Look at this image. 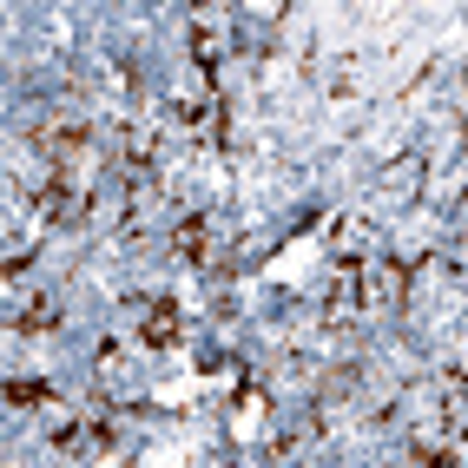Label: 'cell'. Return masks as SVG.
<instances>
[{"mask_svg": "<svg viewBox=\"0 0 468 468\" xmlns=\"http://www.w3.org/2000/svg\"><path fill=\"white\" fill-rule=\"evenodd\" d=\"M462 416H468V402H462V363H449L442 377H429L416 389V435H462Z\"/></svg>", "mask_w": 468, "mask_h": 468, "instance_id": "6da1fadb", "label": "cell"}, {"mask_svg": "<svg viewBox=\"0 0 468 468\" xmlns=\"http://www.w3.org/2000/svg\"><path fill=\"white\" fill-rule=\"evenodd\" d=\"M402 271L396 258H356V310L363 317H383V310L402 303Z\"/></svg>", "mask_w": 468, "mask_h": 468, "instance_id": "7a4b0ae2", "label": "cell"}, {"mask_svg": "<svg viewBox=\"0 0 468 468\" xmlns=\"http://www.w3.org/2000/svg\"><path fill=\"white\" fill-rule=\"evenodd\" d=\"M86 145H92V126H86V119H73V112H53L47 126H40V152H47L53 165H80Z\"/></svg>", "mask_w": 468, "mask_h": 468, "instance_id": "3957f363", "label": "cell"}, {"mask_svg": "<svg viewBox=\"0 0 468 468\" xmlns=\"http://www.w3.org/2000/svg\"><path fill=\"white\" fill-rule=\"evenodd\" d=\"M172 112H178V119H185V126H192L198 139H205V133L218 126V92L192 80V86H178V92H172Z\"/></svg>", "mask_w": 468, "mask_h": 468, "instance_id": "277c9868", "label": "cell"}, {"mask_svg": "<svg viewBox=\"0 0 468 468\" xmlns=\"http://www.w3.org/2000/svg\"><path fill=\"white\" fill-rule=\"evenodd\" d=\"M80 178H67V172H53L47 185H40V211L53 218V225H73V218H80Z\"/></svg>", "mask_w": 468, "mask_h": 468, "instance_id": "5b68a950", "label": "cell"}, {"mask_svg": "<svg viewBox=\"0 0 468 468\" xmlns=\"http://www.w3.org/2000/svg\"><path fill=\"white\" fill-rule=\"evenodd\" d=\"M139 343H145V350H172V343H178V310L172 303H152L139 317Z\"/></svg>", "mask_w": 468, "mask_h": 468, "instance_id": "8992f818", "label": "cell"}, {"mask_svg": "<svg viewBox=\"0 0 468 468\" xmlns=\"http://www.w3.org/2000/svg\"><path fill=\"white\" fill-rule=\"evenodd\" d=\"M416 468H462V435H416Z\"/></svg>", "mask_w": 468, "mask_h": 468, "instance_id": "52a82bcc", "label": "cell"}, {"mask_svg": "<svg viewBox=\"0 0 468 468\" xmlns=\"http://www.w3.org/2000/svg\"><path fill=\"white\" fill-rule=\"evenodd\" d=\"M205 238H211V225H205V218L192 211V218H185V225L172 231V258H185V264H198V258H205Z\"/></svg>", "mask_w": 468, "mask_h": 468, "instance_id": "ba28073f", "label": "cell"}, {"mask_svg": "<svg viewBox=\"0 0 468 468\" xmlns=\"http://www.w3.org/2000/svg\"><path fill=\"white\" fill-rule=\"evenodd\" d=\"M80 435H86V429H80L73 410H47V442H53V449H80Z\"/></svg>", "mask_w": 468, "mask_h": 468, "instance_id": "9c48e42d", "label": "cell"}, {"mask_svg": "<svg viewBox=\"0 0 468 468\" xmlns=\"http://www.w3.org/2000/svg\"><path fill=\"white\" fill-rule=\"evenodd\" d=\"M20 330H59V303L53 297H27V310H20Z\"/></svg>", "mask_w": 468, "mask_h": 468, "instance_id": "30bf717a", "label": "cell"}, {"mask_svg": "<svg viewBox=\"0 0 468 468\" xmlns=\"http://www.w3.org/2000/svg\"><path fill=\"white\" fill-rule=\"evenodd\" d=\"M192 53L205 59V67H218V53H225V34H218V27H205V20H198V27H192Z\"/></svg>", "mask_w": 468, "mask_h": 468, "instance_id": "8fae6325", "label": "cell"}, {"mask_svg": "<svg viewBox=\"0 0 468 468\" xmlns=\"http://www.w3.org/2000/svg\"><path fill=\"white\" fill-rule=\"evenodd\" d=\"M0 396H7V402H40L47 389L40 383H0Z\"/></svg>", "mask_w": 468, "mask_h": 468, "instance_id": "7c38bea8", "label": "cell"}]
</instances>
